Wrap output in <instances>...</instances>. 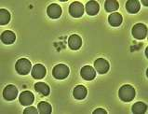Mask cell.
I'll list each match as a JSON object with an SVG mask.
<instances>
[{
	"instance_id": "6da1fadb",
	"label": "cell",
	"mask_w": 148,
	"mask_h": 114,
	"mask_svg": "<svg viewBox=\"0 0 148 114\" xmlns=\"http://www.w3.org/2000/svg\"><path fill=\"white\" fill-rule=\"evenodd\" d=\"M135 95H136V92H135L134 87L129 84H125L120 87L118 91V96L123 102H130L134 99Z\"/></svg>"
},
{
	"instance_id": "2e32d148",
	"label": "cell",
	"mask_w": 148,
	"mask_h": 114,
	"mask_svg": "<svg viewBox=\"0 0 148 114\" xmlns=\"http://www.w3.org/2000/svg\"><path fill=\"white\" fill-rule=\"evenodd\" d=\"M99 10H100V5L98 2L91 0V1H88L86 4V11L88 15L94 16L96 14H98Z\"/></svg>"
},
{
	"instance_id": "7c38bea8",
	"label": "cell",
	"mask_w": 148,
	"mask_h": 114,
	"mask_svg": "<svg viewBox=\"0 0 148 114\" xmlns=\"http://www.w3.org/2000/svg\"><path fill=\"white\" fill-rule=\"evenodd\" d=\"M68 46L71 50H79L82 46V39L78 35H75V34L71 35L68 39Z\"/></svg>"
},
{
	"instance_id": "8992f818",
	"label": "cell",
	"mask_w": 148,
	"mask_h": 114,
	"mask_svg": "<svg viewBox=\"0 0 148 114\" xmlns=\"http://www.w3.org/2000/svg\"><path fill=\"white\" fill-rule=\"evenodd\" d=\"M17 95H18V89L15 85H12V84L7 85L3 91V97L7 101L15 100Z\"/></svg>"
},
{
	"instance_id": "603a6c76",
	"label": "cell",
	"mask_w": 148,
	"mask_h": 114,
	"mask_svg": "<svg viewBox=\"0 0 148 114\" xmlns=\"http://www.w3.org/2000/svg\"><path fill=\"white\" fill-rule=\"evenodd\" d=\"M23 113L24 114H37L39 112L37 111V109L35 107H29V108H26L24 109Z\"/></svg>"
},
{
	"instance_id": "d4e9b609",
	"label": "cell",
	"mask_w": 148,
	"mask_h": 114,
	"mask_svg": "<svg viewBox=\"0 0 148 114\" xmlns=\"http://www.w3.org/2000/svg\"><path fill=\"white\" fill-rule=\"evenodd\" d=\"M143 4H145V6H147V2L146 1H143Z\"/></svg>"
},
{
	"instance_id": "8fae6325",
	"label": "cell",
	"mask_w": 148,
	"mask_h": 114,
	"mask_svg": "<svg viewBox=\"0 0 148 114\" xmlns=\"http://www.w3.org/2000/svg\"><path fill=\"white\" fill-rule=\"evenodd\" d=\"M19 101L23 106H30L35 101V96L30 91H23L20 95Z\"/></svg>"
},
{
	"instance_id": "ac0fdd59",
	"label": "cell",
	"mask_w": 148,
	"mask_h": 114,
	"mask_svg": "<svg viewBox=\"0 0 148 114\" xmlns=\"http://www.w3.org/2000/svg\"><path fill=\"white\" fill-rule=\"evenodd\" d=\"M35 89L37 93H39L41 95L48 96L50 93L49 86L45 82H36L35 84Z\"/></svg>"
},
{
	"instance_id": "5b68a950",
	"label": "cell",
	"mask_w": 148,
	"mask_h": 114,
	"mask_svg": "<svg viewBox=\"0 0 148 114\" xmlns=\"http://www.w3.org/2000/svg\"><path fill=\"white\" fill-rule=\"evenodd\" d=\"M69 13L74 18H80L84 14V6L78 1H75L69 7Z\"/></svg>"
},
{
	"instance_id": "cb8c5ba5",
	"label": "cell",
	"mask_w": 148,
	"mask_h": 114,
	"mask_svg": "<svg viewBox=\"0 0 148 114\" xmlns=\"http://www.w3.org/2000/svg\"><path fill=\"white\" fill-rule=\"evenodd\" d=\"M93 114H107V111L103 108H97L93 111Z\"/></svg>"
},
{
	"instance_id": "7a4b0ae2",
	"label": "cell",
	"mask_w": 148,
	"mask_h": 114,
	"mask_svg": "<svg viewBox=\"0 0 148 114\" xmlns=\"http://www.w3.org/2000/svg\"><path fill=\"white\" fill-rule=\"evenodd\" d=\"M16 71L20 75H27L31 71L32 64L26 58H21L16 62L15 65Z\"/></svg>"
},
{
	"instance_id": "9c48e42d",
	"label": "cell",
	"mask_w": 148,
	"mask_h": 114,
	"mask_svg": "<svg viewBox=\"0 0 148 114\" xmlns=\"http://www.w3.org/2000/svg\"><path fill=\"white\" fill-rule=\"evenodd\" d=\"M32 77L36 79H43L46 74H47V69H46V67L41 65V64H37V65H35L34 67L32 68Z\"/></svg>"
},
{
	"instance_id": "9a60e30c",
	"label": "cell",
	"mask_w": 148,
	"mask_h": 114,
	"mask_svg": "<svg viewBox=\"0 0 148 114\" xmlns=\"http://www.w3.org/2000/svg\"><path fill=\"white\" fill-rule=\"evenodd\" d=\"M141 4L138 0H129L126 3V10L129 13L135 14L140 10Z\"/></svg>"
},
{
	"instance_id": "4fadbf2b",
	"label": "cell",
	"mask_w": 148,
	"mask_h": 114,
	"mask_svg": "<svg viewBox=\"0 0 148 114\" xmlns=\"http://www.w3.org/2000/svg\"><path fill=\"white\" fill-rule=\"evenodd\" d=\"M16 40V35L14 32L10 30H6L1 34V41L4 44L10 45L14 43Z\"/></svg>"
},
{
	"instance_id": "277c9868",
	"label": "cell",
	"mask_w": 148,
	"mask_h": 114,
	"mask_svg": "<svg viewBox=\"0 0 148 114\" xmlns=\"http://www.w3.org/2000/svg\"><path fill=\"white\" fill-rule=\"evenodd\" d=\"M132 36L137 39H145L147 36V27L143 23L134 24L132 30Z\"/></svg>"
},
{
	"instance_id": "3957f363",
	"label": "cell",
	"mask_w": 148,
	"mask_h": 114,
	"mask_svg": "<svg viewBox=\"0 0 148 114\" xmlns=\"http://www.w3.org/2000/svg\"><path fill=\"white\" fill-rule=\"evenodd\" d=\"M69 73V67L63 64L56 65L52 69V75L56 79H64L68 77Z\"/></svg>"
},
{
	"instance_id": "52a82bcc",
	"label": "cell",
	"mask_w": 148,
	"mask_h": 114,
	"mask_svg": "<svg viewBox=\"0 0 148 114\" xmlns=\"http://www.w3.org/2000/svg\"><path fill=\"white\" fill-rule=\"evenodd\" d=\"M94 67L95 70L99 74H105L108 72V70L110 68L109 62L107 60H105L104 58H98L94 62Z\"/></svg>"
},
{
	"instance_id": "5bb4252c",
	"label": "cell",
	"mask_w": 148,
	"mask_h": 114,
	"mask_svg": "<svg viewBox=\"0 0 148 114\" xmlns=\"http://www.w3.org/2000/svg\"><path fill=\"white\" fill-rule=\"evenodd\" d=\"M123 22V18L122 15L118 12H113L112 14H110L108 17V23L113 27H117Z\"/></svg>"
},
{
	"instance_id": "30bf717a",
	"label": "cell",
	"mask_w": 148,
	"mask_h": 114,
	"mask_svg": "<svg viewBox=\"0 0 148 114\" xmlns=\"http://www.w3.org/2000/svg\"><path fill=\"white\" fill-rule=\"evenodd\" d=\"M80 75H81V77L84 79H86V81H92V79H94L96 77V71L92 66H85L81 68Z\"/></svg>"
},
{
	"instance_id": "44dd1931",
	"label": "cell",
	"mask_w": 148,
	"mask_h": 114,
	"mask_svg": "<svg viewBox=\"0 0 148 114\" xmlns=\"http://www.w3.org/2000/svg\"><path fill=\"white\" fill-rule=\"evenodd\" d=\"M147 111L146 104L143 102H137L132 106V113L134 114H143Z\"/></svg>"
},
{
	"instance_id": "e0dca14e",
	"label": "cell",
	"mask_w": 148,
	"mask_h": 114,
	"mask_svg": "<svg viewBox=\"0 0 148 114\" xmlns=\"http://www.w3.org/2000/svg\"><path fill=\"white\" fill-rule=\"evenodd\" d=\"M88 95V90L85 86L83 85H77V87H75V89L73 91V95L75 99L77 100H82L87 96Z\"/></svg>"
},
{
	"instance_id": "ba28073f",
	"label": "cell",
	"mask_w": 148,
	"mask_h": 114,
	"mask_svg": "<svg viewBox=\"0 0 148 114\" xmlns=\"http://www.w3.org/2000/svg\"><path fill=\"white\" fill-rule=\"evenodd\" d=\"M47 13L50 19H58L61 17V15L62 13V8L60 5L53 3V4H50V5L48 7Z\"/></svg>"
},
{
	"instance_id": "ffe728a7",
	"label": "cell",
	"mask_w": 148,
	"mask_h": 114,
	"mask_svg": "<svg viewBox=\"0 0 148 114\" xmlns=\"http://www.w3.org/2000/svg\"><path fill=\"white\" fill-rule=\"evenodd\" d=\"M119 4L116 0H106L104 3V8L107 12H114L118 10Z\"/></svg>"
},
{
	"instance_id": "d6986e66",
	"label": "cell",
	"mask_w": 148,
	"mask_h": 114,
	"mask_svg": "<svg viewBox=\"0 0 148 114\" xmlns=\"http://www.w3.org/2000/svg\"><path fill=\"white\" fill-rule=\"evenodd\" d=\"M37 108H38V112L40 114H50L52 112V107L50 104L45 101H41L37 105Z\"/></svg>"
},
{
	"instance_id": "7402d4cb",
	"label": "cell",
	"mask_w": 148,
	"mask_h": 114,
	"mask_svg": "<svg viewBox=\"0 0 148 114\" xmlns=\"http://www.w3.org/2000/svg\"><path fill=\"white\" fill-rule=\"evenodd\" d=\"M10 21V13L8 10L1 8L0 10V24L5 25L8 24Z\"/></svg>"
},
{
	"instance_id": "484cf974",
	"label": "cell",
	"mask_w": 148,
	"mask_h": 114,
	"mask_svg": "<svg viewBox=\"0 0 148 114\" xmlns=\"http://www.w3.org/2000/svg\"><path fill=\"white\" fill-rule=\"evenodd\" d=\"M147 50H148V48H146V50H145V54H146V56H147Z\"/></svg>"
}]
</instances>
